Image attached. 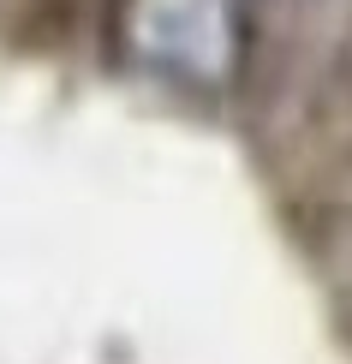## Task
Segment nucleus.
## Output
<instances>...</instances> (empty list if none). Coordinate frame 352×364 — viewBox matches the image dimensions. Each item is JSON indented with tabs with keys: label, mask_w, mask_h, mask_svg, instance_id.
Segmentation results:
<instances>
[{
	"label": "nucleus",
	"mask_w": 352,
	"mask_h": 364,
	"mask_svg": "<svg viewBox=\"0 0 352 364\" xmlns=\"http://www.w3.org/2000/svg\"><path fill=\"white\" fill-rule=\"evenodd\" d=\"M119 42L167 84L215 90L245 60V0H126Z\"/></svg>",
	"instance_id": "f257e3e1"
}]
</instances>
